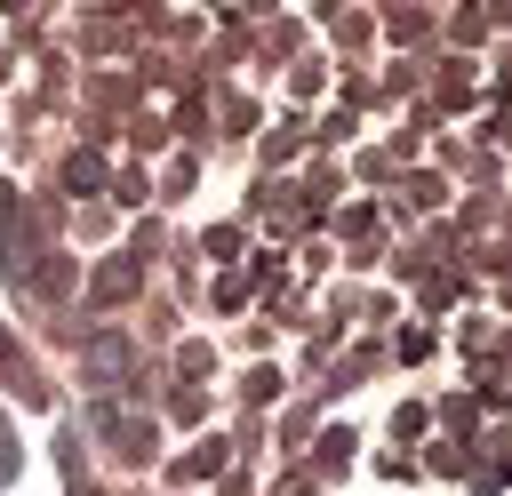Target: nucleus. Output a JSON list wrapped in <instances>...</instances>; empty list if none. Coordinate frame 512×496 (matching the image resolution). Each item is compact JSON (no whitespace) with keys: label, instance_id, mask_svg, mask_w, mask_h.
<instances>
[{"label":"nucleus","instance_id":"nucleus-2","mask_svg":"<svg viewBox=\"0 0 512 496\" xmlns=\"http://www.w3.org/2000/svg\"><path fill=\"white\" fill-rule=\"evenodd\" d=\"M72 184H80V192H88V184H104V160H96V152H80V160H72Z\"/></svg>","mask_w":512,"mask_h":496},{"label":"nucleus","instance_id":"nucleus-3","mask_svg":"<svg viewBox=\"0 0 512 496\" xmlns=\"http://www.w3.org/2000/svg\"><path fill=\"white\" fill-rule=\"evenodd\" d=\"M8 472H16V432L0 424V488H8Z\"/></svg>","mask_w":512,"mask_h":496},{"label":"nucleus","instance_id":"nucleus-1","mask_svg":"<svg viewBox=\"0 0 512 496\" xmlns=\"http://www.w3.org/2000/svg\"><path fill=\"white\" fill-rule=\"evenodd\" d=\"M0 264H8V280H32L40 272V240H32V224H24V208H16L8 184H0Z\"/></svg>","mask_w":512,"mask_h":496}]
</instances>
